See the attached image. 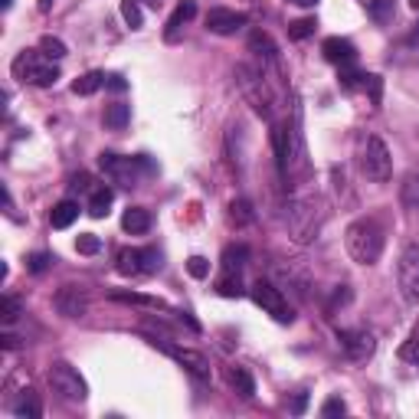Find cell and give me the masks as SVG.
Segmentation results:
<instances>
[{"mask_svg": "<svg viewBox=\"0 0 419 419\" xmlns=\"http://www.w3.org/2000/svg\"><path fill=\"white\" fill-rule=\"evenodd\" d=\"M272 144H276L282 181H295V177H302L308 171L305 144H302V134H298V124H272Z\"/></svg>", "mask_w": 419, "mask_h": 419, "instance_id": "cell-1", "label": "cell"}, {"mask_svg": "<svg viewBox=\"0 0 419 419\" xmlns=\"http://www.w3.org/2000/svg\"><path fill=\"white\" fill-rule=\"evenodd\" d=\"M344 243H347V252H351V259L357 266H373V262L383 256V233L373 219H357V223H351Z\"/></svg>", "mask_w": 419, "mask_h": 419, "instance_id": "cell-2", "label": "cell"}, {"mask_svg": "<svg viewBox=\"0 0 419 419\" xmlns=\"http://www.w3.org/2000/svg\"><path fill=\"white\" fill-rule=\"evenodd\" d=\"M321 203H318V197H298V200L288 203V229H292V236L298 239V243H311L314 233H318V226H321Z\"/></svg>", "mask_w": 419, "mask_h": 419, "instance_id": "cell-3", "label": "cell"}, {"mask_svg": "<svg viewBox=\"0 0 419 419\" xmlns=\"http://www.w3.org/2000/svg\"><path fill=\"white\" fill-rule=\"evenodd\" d=\"M98 167H102L105 177L112 183H118V187H134V183H138V171H141V167L151 171V161H144V157H122V154H115V151H102L98 154Z\"/></svg>", "mask_w": 419, "mask_h": 419, "instance_id": "cell-4", "label": "cell"}, {"mask_svg": "<svg viewBox=\"0 0 419 419\" xmlns=\"http://www.w3.org/2000/svg\"><path fill=\"white\" fill-rule=\"evenodd\" d=\"M43 53H20L17 63H13V76L30 82V86H39V89H49L56 86L59 79V69L53 63H43Z\"/></svg>", "mask_w": 419, "mask_h": 419, "instance_id": "cell-5", "label": "cell"}, {"mask_svg": "<svg viewBox=\"0 0 419 419\" xmlns=\"http://www.w3.org/2000/svg\"><path fill=\"white\" fill-rule=\"evenodd\" d=\"M49 387L63 397V400H69V403H82L89 397V387H86V380L79 377V370L76 367H69L66 361H56V363H49Z\"/></svg>", "mask_w": 419, "mask_h": 419, "instance_id": "cell-6", "label": "cell"}, {"mask_svg": "<svg viewBox=\"0 0 419 419\" xmlns=\"http://www.w3.org/2000/svg\"><path fill=\"white\" fill-rule=\"evenodd\" d=\"M361 167L363 174L377 183H387L390 181V171H393V161H390V151L380 138H367L363 141V151H361Z\"/></svg>", "mask_w": 419, "mask_h": 419, "instance_id": "cell-7", "label": "cell"}, {"mask_svg": "<svg viewBox=\"0 0 419 419\" xmlns=\"http://www.w3.org/2000/svg\"><path fill=\"white\" fill-rule=\"evenodd\" d=\"M236 79H239L243 96L252 102V108H256L262 118H272V108H269V105H272V96H269V89H266V76L256 72V69H249V66H239Z\"/></svg>", "mask_w": 419, "mask_h": 419, "instance_id": "cell-8", "label": "cell"}, {"mask_svg": "<svg viewBox=\"0 0 419 419\" xmlns=\"http://www.w3.org/2000/svg\"><path fill=\"white\" fill-rule=\"evenodd\" d=\"M252 302L266 314H272L278 324L295 321V311H292V305L285 302V295H282L276 285H269V282H256V285H252Z\"/></svg>", "mask_w": 419, "mask_h": 419, "instance_id": "cell-9", "label": "cell"}, {"mask_svg": "<svg viewBox=\"0 0 419 419\" xmlns=\"http://www.w3.org/2000/svg\"><path fill=\"white\" fill-rule=\"evenodd\" d=\"M397 282H400V292L406 302L416 305L419 302V243H410V246L400 252V266H397Z\"/></svg>", "mask_w": 419, "mask_h": 419, "instance_id": "cell-10", "label": "cell"}, {"mask_svg": "<svg viewBox=\"0 0 419 419\" xmlns=\"http://www.w3.org/2000/svg\"><path fill=\"white\" fill-rule=\"evenodd\" d=\"M151 344H154V347H161L164 354H171L174 361L181 363L183 370H191L197 380H210V361L203 357V354L187 351V347H177V344H171L167 337H151Z\"/></svg>", "mask_w": 419, "mask_h": 419, "instance_id": "cell-11", "label": "cell"}, {"mask_svg": "<svg viewBox=\"0 0 419 419\" xmlns=\"http://www.w3.org/2000/svg\"><path fill=\"white\" fill-rule=\"evenodd\" d=\"M53 308H56L63 318H82L89 308V298L79 285H63L56 295H53Z\"/></svg>", "mask_w": 419, "mask_h": 419, "instance_id": "cell-12", "label": "cell"}, {"mask_svg": "<svg viewBox=\"0 0 419 419\" xmlns=\"http://www.w3.org/2000/svg\"><path fill=\"white\" fill-rule=\"evenodd\" d=\"M243 27H246V13H236V10H226V7H213L207 13V30L217 33V37H233Z\"/></svg>", "mask_w": 419, "mask_h": 419, "instance_id": "cell-13", "label": "cell"}, {"mask_svg": "<svg viewBox=\"0 0 419 419\" xmlns=\"http://www.w3.org/2000/svg\"><path fill=\"white\" fill-rule=\"evenodd\" d=\"M341 347L347 351L351 361H367L377 351V341L370 331H341Z\"/></svg>", "mask_w": 419, "mask_h": 419, "instance_id": "cell-14", "label": "cell"}, {"mask_svg": "<svg viewBox=\"0 0 419 419\" xmlns=\"http://www.w3.org/2000/svg\"><path fill=\"white\" fill-rule=\"evenodd\" d=\"M321 53H324L328 63H334V66H354V59H357L354 43H347V39H341V37H328V39H324Z\"/></svg>", "mask_w": 419, "mask_h": 419, "instance_id": "cell-15", "label": "cell"}, {"mask_svg": "<svg viewBox=\"0 0 419 419\" xmlns=\"http://www.w3.org/2000/svg\"><path fill=\"white\" fill-rule=\"evenodd\" d=\"M193 17H197V4H193V0H183L181 7H177V10L171 13V20H167L164 39H167V43H177V37H181V30L187 27V23H191Z\"/></svg>", "mask_w": 419, "mask_h": 419, "instance_id": "cell-16", "label": "cell"}, {"mask_svg": "<svg viewBox=\"0 0 419 419\" xmlns=\"http://www.w3.org/2000/svg\"><path fill=\"white\" fill-rule=\"evenodd\" d=\"M122 226L124 233H131V236H138V233H148L151 229V213L141 207H128L122 217Z\"/></svg>", "mask_w": 419, "mask_h": 419, "instance_id": "cell-17", "label": "cell"}, {"mask_svg": "<svg viewBox=\"0 0 419 419\" xmlns=\"http://www.w3.org/2000/svg\"><path fill=\"white\" fill-rule=\"evenodd\" d=\"M76 217H79L76 200H59L56 207H53V213H49V223H53V229H69L76 223Z\"/></svg>", "mask_w": 419, "mask_h": 419, "instance_id": "cell-18", "label": "cell"}, {"mask_svg": "<svg viewBox=\"0 0 419 419\" xmlns=\"http://www.w3.org/2000/svg\"><path fill=\"white\" fill-rule=\"evenodd\" d=\"M112 200H115V191L112 187H96V191L89 193V217H96V219H102V217H108V207H112Z\"/></svg>", "mask_w": 419, "mask_h": 419, "instance_id": "cell-19", "label": "cell"}, {"mask_svg": "<svg viewBox=\"0 0 419 419\" xmlns=\"http://www.w3.org/2000/svg\"><path fill=\"white\" fill-rule=\"evenodd\" d=\"M249 49L256 53V56H262V59H269V63H278V49H276V43L269 39V33H252L249 37Z\"/></svg>", "mask_w": 419, "mask_h": 419, "instance_id": "cell-20", "label": "cell"}, {"mask_svg": "<svg viewBox=\"0 0 419 419\" xmlns=\"http://www.w3.org/2000/svg\"><path fill=\"white\" fill-rule=\"evenodd\" d=\"M400 200H403V207L419 210V171H410L406 177H403V183H400Z\"/></svg>", "mask_w": 419, "mask_h": 419, "instance_id": "cell-21", "label": "cell"}, {"mask_svg": "<svg viewBox=\"0 0 419 419\" xmlns=\"http://www.w3.org/2000/svg\"><path fill=\"white\" fill-rule=\"evenodd\" d=\"M13 413H17L20 419H37L39 413H43V406H39V400H37V393H33V390L20 393V400L13 403Z\"/></svg>", "mask_w": 419, "mask_h": 419, "instance_id": "cell-22", "label": "cell"}, {"mask_svg": "<svg viewBox=\"0 0 419 419\" xmlns=\"http://www.w3.org/2000/svg\"><path fill=\"white\" fill-rule=\"evenodd\" d=\"M128 118H131V108L124 102H112L105 108V124H108L112 131H122L124 124H128Z\"/></svg>", "mask_w": 419, "mask_h": 419, "instance_id": "cell-23", "label": "cell"}, {"mask_svg": "<svg viewBox=\"0 0 419 419\" xmlns=\"http://www.w3.org/2000/svg\"><path fill=\"white\" fill-rule=\"evenodd\" d=\"M229 383H233L236 393L239 397H246V400L256 393V380H252V373H249L246 367H233V370H229Z\"/></svg>", "mask_w": 419, "mask_h": 419, "instance_id": "cell-24", "label": "cell"}, {"mask_svg": "<svg viewBox=\"0 0 419 419\" xmlns=\"http://www.w3.org/2000/svg\"><path fill=\"white\" fill-rule=\"evenodd\" d=\"M118 272H122V276H138V272H144L141 249H122V252H118Z\"/></svg>", "mask_w": 419, "mask_h": 419, "instance_id": "cell-25", "label": "cell"}, {"mask_svg": "<svg viewBox=\"0 0 419 419\" xmlns=\"http://www.w3.org/2000/svg\"><path fill=\"white\" fill-rule=\"evenodd\" d=\"M105 72H86V76H79L76 82H72V92L76 96H92V92H98V89L105 86Z\"/></svg>", "mask_w": 419, "mask_h": 419, "instance_id": "cell-26", "label": "cell"}, {"mask_svg": "<svg viewBox=\"0 0 419 419\" xmlns=\"http://www.w3.org/2000/svg\"><path fill=\"white\" fill-rule=\"evenodd\" d=\"M246 259H249L246 246H229L226 252H223V266H226V272H239V269L246 266Z\"/></svg>", "mask_w": 419, "mask_h": 419, "instance_id": "cell-27", "label": "cell"}, {"mask_svg": "<svg viewBox=\"0 0 419 419\" xmlns=\"http://www.w3.org/2000/svg\"><path fill=\"white\" fill-rule=\"evenodd\" d=\"M39 53H43L49 63H56V59L66 56V43L56 39V37H43V39H39Z\"/></svg>", "mask_w": 419, "mask_h": 419, "instance_id": "cell-28", "label": "cell"}, {"mask_svg": "<svg viewBox=\"0 0 419 419\" xmlns=\"http://www.w3.org/2000/svg\"><path fill=\"white\" fill-rule=\"evenodd\" d=\"M115 302H134V305H148V308H167L161 298L154 295H138V292H112Z\"/></svg>", "mask_w": 419, "mask_h": 419, "instance_id": "cell-29", "label": "cell"}, {"mask_svg": "<svg viewBox=\"0 0 419 419\" xmlns=\"http://www.w3.org/2000/svg\"><path fill=\"white\" fill-rule=\"evenodd\" d=\"M217 292L223 298H239L243 295V285H239V272H226V276L217 282Z\"/></svg>", "mask_w": 419, "mask_h": 419, "instance_id": "cell-30", "label": "cell"}, {"mask_svg": "<svg viewBox=\"0 0 419 419\" xmlns=\"http://www.w3.org/2000/svg\"><path fill=\"white\" fill-rule=\"evenodd\" d=\"M229 219H233L236 226L252 223V203H249V200H233V203H229Z\"/></svg>", "mask_w": 419, "mask_h": 419, "instance_id": "cell-31", "label": "cell"}, {"mask_svg": "<svg viewBox=\"0 0 419 419\" xmlns=\"http://www.w3.org/2000/svg\"><path fill=\"white\" fill-rule=\"evenodd\" d=\"M393 13H397V4L393 0H370V17L377 23H390Z\"/></svg>", "mask_w": 419, "mask_h": 419, "instance_id": "cell-32", "label": "cell"}, {"mask_svg": "<svg viewBox=\"0 0 419 419\" xmlns=\"http://www.w3.org/2000/svg\"><path fill=\"white\" fill-rule=\"evenodd\" d=\"M122 17H124V23H128L131 30H141L144 17H141V7H138V0H122Z\"/></svg>", "mask_w": 419, "mask_h": 419, "instance_id": "cell-33", "label": "cell"}, {"mask_svg": "<svg viewBox=\"0 0 419 419\" xmlns=\"http://www.w3.org/2000/svg\"><path fill=\"white\" fill-rule=\"evenodd\" d=\"M76 249L82 252V256H96L98 249H102V243H98L96 233H82V236L76 239Z\"/></svg>", "mask_w": 419, "mask_h": 419, "instance_id": "cell-34", "label": "cell"}, {"mask_svg": "<svg viewBox=\"0 0 419 419\" xmlns=\"http://www.w3.org/2000/svg\"><path fill=\"white\" fill-rule=\"evenodd\" d=\"M314 33V20H295V23H288V37L292 39H308Z\"/></svg>", "mask_w": 419, "mask_h": 419, "instance_id": "cell-35", "label": "cell"}, {"mask_svg": "<svg viewBox=\"0 0 419 419\" xmlns=\"http://www.w3.org/2000/svg\"><path fill=\"white\" fill-rule=\"evenodd\" d=\"M49 266H53V256H49V252H33V256L27 259V269L33 272V276H39V272H46Z\"/></svg>", "mask_w": 419, "mask_h": 419, "instance_id": "cell-36", "label": "cell"}, {"mask_svg": "<svg viewBox=\"0 0 419 419\" xmlns=\"http://www.w3.org/2000/svg\"><path fill=\"white\" fill-rule=\"evenodd\" d=\"M69 191H72V193H92V191H96L92 174H76V177L69 181Z\"/></svg>", "mask_w": 419, "mask_h": 419, "instance_id": "cell-37", "label": "cell"}, {"mask_svg": "<svg viewBox=\"0 0 419 419\" xmlns=\"http://www.w3.org/2000/svg\"><path fill=\"white\" fill-rule=\"evenodd\" d=\"M363 89L370 92V102L373 105L383 102V79L380 76H363Z\"/></svg>", "mask_w": 419, "mask_h": 419, "instance_id": "cell-38", "label": "cell"}, {"mask_svg": "<svg viewBox=\"0 0 419 419\" xmlns=\"http://www.w3.org/2000/svg\"><path fill=\"white\" fill-rule=\"evenodd\" d=\"M17 314H20V302L7 295L4 302H0V318H4V324H13L17 321Z\"/></svg>", "mask_w": 419, "mask_h": 419, "instance_id": "cell-39", "label": "cell"}, {"mask_svg": "<svg viewBox=\"0 0 419 419\" xmlns=\"http://www.w3.org/2000/svg\"><path fill=\"white\" fill-rule=\"evenodd\" d=\"M187 272H191L193 278H207L210 276V262L203 256H191L187 259Z\"/></svg>", "mask_w": 419, "mask_h": 419, "instance_id": "cell-40", "label": "cell"}, {"mask_svg": "<svg viewBox=\"0 0 419 419\" xmlns=\"http://www.w3.org/2000/svg\"><path fill=\"white\" fill-rule=\"evenodd\" d=\"M347 413V403L341 400V397H331V400H324V406H321V416L328 419V416H344Z\"/></svg>", "mask_w": 419, "mask_h": 419, "instance_id": "cell-41", "label": "cell"}, {"mask_svg": "<svg viewBox=\"0 0 419 419\" xmlns=\"http://www.w3.org/2000/svg\"><path fill=\"white\" fill-rule=\"evenodd\" d=\"M141 266L144 272H157L161 269V252L157 249H141Z\"/></svg>", "mask_w": 419, "mask_h": 419, "instance_id": "cell-42", "label": "cell"}, {"mask_svg": "<svg viewBox=\"0 0 419 419\" xmlns=\"http://www.w3.org/2000/svg\"><path fill=\"white\" fill-rule=\"evenodd\" d=\"M400 357H403V361H419V337H410V341L403 344Z\"/></svg>", "mask_w": 419, "mask_h": 419, "instance_id": "cell-43", "label": "cell"}, {"mask_svg": "<svg viewBox=\"0 0 419 419\" xmlns=\"http://www.w3.org/2000/svg\"><path fill=\"white\" fill-rule=\"evenodd\" d=\"M105 86L112 89V92H124V89H128V82H124L122 76H108V79H105Z\"/></svg>", "mask_w": 419, "mask_h": 419, "instance_id": "cell-44", "label": "cell"}, {"mask_svg": "<svg viewBox=\"0 0 419 419\" xmlns=\"http://www.w3.org/2000/svg\"><path fill=\"white\" fill-rule=\"evenodd\" d=\"M305 406H308V393H298V400H295V406H292V410H295V413H305Z\"/></svg>", "mask_w": 419, "mask_h": 419, "instance_id": "cell-45", "label": "cell"}, {"mask_svg": "<svg viewBox=\"0 0 419 419\" xmlns=\"http://www.w3.org/2000/svg\"><path fill=\"white\" fill-rule=\"evenodd\" d=\"M0 341H4V347H7V351H13V347H17V337H13V334H4Z\"/></svg>", "mask_w": 419, "mask_h": 419, "instance_id": "cell-46", "label": "cell"}, {"mask_svg": "<svg viewBox=\"0 0 419 419\" xmlns=\"http://www.w3.org/2000/svg\"><path fill=\"white\" fill-rule=\"evenodd\" d=\"M138 4H144V7H151V10H157L164 4V0H138Z\"/></svg>", "mask_w": 419, "mask_h": 419, "instance_id": "cell-47", "label": "cell"}, {"mask_svg": "<svg viewBox=\"0 0 419 419\" xmlns=\"http://www.w3.org/2000/svg\"><path fill=\"white\" fill-rule=\"evenodd\" d=\"M292 4H298V7H314L318 0H292Z\"/></svg>", "mask_w": 419, "mask_h": 419, "instance_id": "cell-48", "label": "cell"}, {"mask_svg": "<svg viewBox=\"0 0 419 419\" xmlns=\"http://www.w3.org/2000/svg\"><path fill=\"white\" fill-rule=\"evenodd\" d=\"M410 43H419V23L413 27V33H410Z\"/></svg>", "mask_w": 419, "mask_h": 419, "instance_id": "cell-49", "label": "cell"}, {"mask_svg": "<svg viewBox=\"0 0 419 419\" xmlns=\"http://www.w3.org/2000/svg\"><path fill=\"white\" fill-rule=\"evenodd\" d=\"M49 7H53V0H39V10H43V13H46Z\"/></svg>", "mask_w": 419, "mask_h": 419, "instance_id": "cell-50", "label": "cell"}, {"mask_svg": "<svg viewBox=\"0 0 419 419\" xmlns=\"http://www.w3.org/2000/svg\"><path fill=\"white\" fill-rule=\"evenodd\" d=\"M410 7H413V10H419V0H410Z\"/></svg>", "mask_w": 419, "mask_h": 419, "instance_id": "cell-51", "label": "cell"}, {"mask_svg": "<svg viewBox=\"0 0 419 419\" xmlns=\"http://www.w3.org/2000/svg\"><path fill=\"white\" fill-rule=\"evenodd\" d=\"M10 4H13V0H4V7H10Z\"/></svg>", "mask_w": 419, "mask_h": 419, "instance_id": "cell-52", "label": "cell"}]
</instances>
